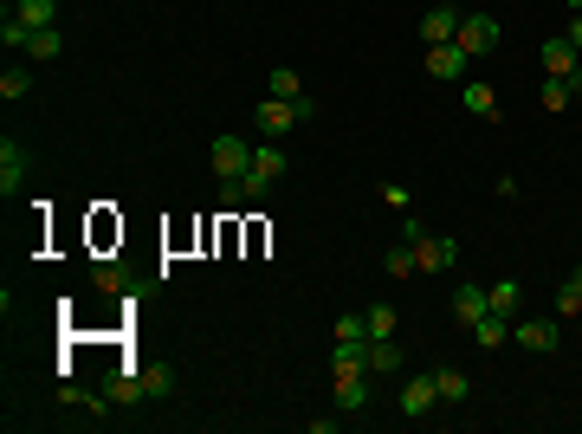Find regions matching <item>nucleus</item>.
<instances>
[{
	"instance_id": "9b49d317",
	"label": "nucleus",
	"mask_w": 582,
	"mask_h": 434,
	"mask_svg": "<svg viewBox=\"0 0 582 434\" xmlns=\"http://www.w3.org/2000/svg\"><path fill=\"white\" fill-rule=\"evenodd\" d=\"M376 402V376H337V409L343 415H363Z\"/></svg>"
},
{
	"instance_id": "4468645a",
	"label": "nucleus",
	"mask_w": 582,
	"mask_h": 434,
	"mask_svg": "<svg viewBox=\"0 0 582 434\" xmlns=\"http://www.w3.org/2000/svg\"><path fill=\"white\" fill-rule=\"evenodd\" d=\"M401 363H408V350L395 337H369V376H401Z\"/></svg>"
},
{
	"instance_id": "412c9836",
	"label": "nucleus",
	"mask_w": 582,
	"mask_h": 434,
	"mask_svg": "<svg viewBox=\"0 0 582 434\" xmlns=\"http://www.w3.org/2000/svg\"><path fill=\"white\" fill-rule=\"evenodd\" d=\"M473 337H479V350H498L511 337V318H498V311H485V318L473 324Z\"/></svg>"
},
{
	"instance_id": "0eeeda50",
	"label": "nucleus",
	"mask_w": 582,
	"mask_h": 434,
	"mask_svg": "<svg viewBox=\"0 0 582 434\" xmlns=\"http://www.w3.org/2000/svg\"><path fill=\"white\" fill-rule=\"evenodd\" d=\"M401 415H414V422H421V415H434L440 409V389H434V376H401Z\"/></svg>"
},
{
	"instance_id": "dca6fc26",
	"label": "nucleus",
	"mask_w": 582,
	"mask_h": 434,
	"mask_svg": "<svg viewBox=\"0 0 582 434\" xmlns=\"http://www.w3.org/2000/svg\"><path fill=\"white\" fill-rule=\"evenodd\" d=\"M59 409H72L78 422H104L110 396H85V389H59Z\"/></svg>"
},
{
	"instance_id": "423d86ee",
	"label": "nucleus",
	"mask_w": 582,
	"mask_h": 434,
	"mask_svg": "<svg viewBox=\"0 0 582 434\" xmlns=\"http://www.w3.org/2000/svg\"><path fill=\"white\" fill-rule=\"evenodd\" d=\"M253 130L279 143V137H291V130H298V111H291L285 98H266V104H253Z\"/></svg>"
},
{
	"instance_id": "a211bd4d",
	"label": "nucleus",
	"mask_w": 582,
	"mask_h": 434,
	"mask_svg": "<svg viewBox=\"0 0 582 434\" xmlns=\"http://www.w3.org/2000/svg\"><path fill=\"white\" fill-rule=\"evenodd\" d=\"M434 389H440V402H447V409H460V402L473 396V383H466V370H434Z\"/></svg>"
},
{
	"instance_id": "f257e3e1",
	"label": "nucleus",
	"mask_w": 582,
	"mask_h": 434,
	"mask_svg": "<svg viewBox=\"0 0 582 434\" xmlns=\"http://www.w3.org/2000/svg\"><path fill=\"white\" fill-rule=\"evenodd\" d=\"M401 240L414 247V273H421V279L453 273V260H460V240H447V234H427L421 221H408V227H401Z\"/></svg>"
},
{
	"instance_id": "2eb2a0df",
	"label": "nucleus",
	"mask_w": 582,
	"mask_h": 434,
	"mask_svg": "<svg viewBox=\"0 0 582 434\" xmlns=\"http://www.w3.org/2000/svg\"><path fill=\"white\" fill-rule=\"evenodd\" d=\"M576 65H582V59H576V46H570L563 33H557V39H544V78H570Z\"/></svg>"
},
{
	"instance_id": "f03ea898",
	"label": "nucleus",
	"mask_w": 582,
	"mask_h": 434,
	"mask_svg": "<svg viewBox=\"0 0 582 434\" xmlns=\"http://www.w3.org/2000/svg\"><path fill=\"white\" fill-rule=\"evenodd\" d=\"M511 337H518L531 357H550V350H563V318L550 311V318H511Z\"/></svg>"
},
{
	"instance_id": "5701e85b",
	"label": "nucleus",
	"mask_w": 582,
	"mask_h": 434,
	"mask_svg": "<svg viewBox=\"0 0 582 434\" xmlns=\"http://www.w3.org/2000/svg\"><path fill=\"white\" fill-rule=\"evenodd\" d=\"M26 91H33V72H26V65H7V72H0V98H26Z\"/></svg>"
},
{
	"instance_id": "f3484780",
	"label": "nucleus",
	"mask_w": 582,
	"mask_h": 434,
	"mask_svg": "<svg viewBox=\"0 0 582 434\" xmlns=\"http://www.w3.org/2000/svg\"><path fill=\"white\" fill-rule=\"evenodd\" d=\"M485 292H492V311H498V318H524V286H518V279H492Z\"/></svg>"
},
{
	"instance_id": "1a4fd4ad",
	"label": "nucleus",
	"mask_w": 582,
	"mask_h": 434,
	"mask_svg": "<svg viewBox=\"0 0 582 434\" xmlns=\"http://www.w3.org/2000/svg\"><path fill=\"white\" fill-rule=\"evenodd\" d=\"M453 33H460V7H427L421 13V46H453Z\"/></svg>"
},
{
	"instance_id": "20e7f679",
	"label": "nucleus",
	"mask_w": 582,
	"mask_h": 434,
	"mask_svg": "<svg viewBox=\"0 0 582 434\" xmlns=\"http://www.w3.org/2000/svg\"><path fill=\"white\" fill-rule=\"evenodd\" d=\"M453 46H460L466 59H485V52L498 46V20H492V13H460V33H453Z\"/></svg>"
},
{
	"instance_id": "9d476101",
	"label": "nucleus",
	"mask_w": 582,
	"mask_h": 434,
	"mask_svg": "<svg viewBox=\"0 0 582 434\" xmlns=\"http://www.w3.org/2000/svg\"><path fill=\"white\" fill-rule=\"evenodd\" d=\"M466 52L460 46H427V78H440V85H466Z\"/></svg>"
},
{
	"instance_id": "6e6552de",
	"label": "nucleus",
	"mask_w": 582,
	"mask_h": 434,
	"mask_svg": "<svg viewBox=\"0 0 582 434\" xmlns=\"http://www.w3.org/2000/svg\"><path fill=\"white\" fill-rule=\"evenodd\" d=\"M485 311H492V292H485L479 279H460V286H453V318H460L466 331H473V324L485 318Z\"/></svg>"
},
{
	"instance_id": "c85d7f7f",
	"label": "nucleus",
	"mask_w": 582,
	"mask_h": 434,
	"mask_svg": "<svg viewBox=\"0 0 582 434\" xmlns=\"http://www.w3.org/2000/svg\"><path fill=\"white\" fill-rule=\"evenodd\" d=\"M550 311H557V318H582V292L570 286V279L557 286V305H550Z\"/></svg>"
},
{
	"instance_id": "cd10ccee",
	"label": "nucleus",
	"mask_w": 582,
	"mask_h": 434,
	"mask_svg": "<svg viewBox=\"0 0 582 434\" xmlns=\"http://www.w3.org/2000/svg\"><path fill=\"white\" fill-rule=\"evenodd\" d=\"M369 337H395V305H369Z\"/></svg>"
},
{
	"instance_id": "ddd939ff",
	"label": "nucleus",
	"mask_w": 582,
	"mask_h": 434,
	"mask_svg": "<svg viewBox=\"0 0 582 434\" xmlns=\"http://www.w3.org/2000/svg\"><path fill=\"white\" fill-rule=\"evenodd\" d=\"M20 182H26V143L7 137V143H0V195L13 201V188H20Z\"/></svg>"
},
{
	"instance_id": "c756f323",
	"label": "nucleus",
	"mask_w": 582,
	"mask_h": 434,
	"mask_svg": "<svg viewBox=\"0 0 582 434\" xmlns=\"http://www.w3.org/2000/svg\"><path fill=\"white\" fill-rule=\"evenodd\" d=\"M337 337H369V318H363V311H343V318H337Z\"/></svg>"
},
{
	"instance_id": "f8f14e48",
	"label": "nucleus",
	"mask_w": 582,
	"mask_h": 434,
	"mask_svg": "<svg viewBox=\"0 0 582 434\" xmlns=\"http://www.w3.org/2000/svg\"><path fill=\"white\" fill-rule=\"evenodd\" d=\"M460 104L479 117V124H498V91L485 85V78H466V85H460Z\"/></svg>"
},
{
	"instance_id": "2f4dec72",
	"label": "nucleus",
	"mask_w": 582,
	"mask_h": 434,
	"mask_svg": "<svg viewBox=\"0 0 582 434\" xmlns=\"http://www.w3.org/2000/svg\"><path fill=\"white\" fill-rule=\"evenodd\" d=\"M563 85H570V98H582V65H576V72H570V78H563Z\"/></svg>"
},
{
	"instance_id": "7c9ffc66",
	"label": "nucleus",
	"mask_w": 582,
	"mask_h": 434,
	"mask_svg": "<svg viewBox=\"0 0 582 434\" xmlns=\"http://www.w3.org/2000/svg\"><path fill=\"white\" fill-rule=\"evenodd\" d=\"M563 39H570V46L582 52V13H576V20H570V33H563Z\"/></svg>"
},
{
	"instance_id": "393cba45",
	"label": "nucleus",
	"mask_w": 582,
	"mask_h": 434,
	"mask_svg": "<svg viewBox=\"0 0 582 434\" xmlns=\"http://www.w3.org/2000/svg\"><path fill=\"white\" fill-rule=\"evenodd\" d=\"M0 39H7V52H26V39H33V26H26L20 13H7V20H0Z\"/></svg>"
},
{
	"instance_id": "b1692460",
	"label": "nucleus",
	"mask_w": 582,
	"mask_h": 434,
	"mask_svg": "<svg viewBox=\"0 0 582 434\" xmlns=\"http://www.w3.org/2000/svg\"><path fill=\"white\" fill-rule=\"evenodd\" d=\"M537 104H544V111L557 117V111H570L576 98H570V85H563V78H544V91H537Z\"/></svg>"
},
{
	"instance_id": "4be33fe9",
	"label": "nucleus",
	"mask_w": 582,
	"mask_h": 434,
	"mask_svg": "<svg viewBox=\"0 0 582 434\" xmlns=\"http://www.w3.org/2000/svg\"><path fill=\"white\" fill-rule=\"evenodd\" d=\"M382 273H388V279H414V247H408V240L382 253Z\"/></svg>"
},
{
	"instance_id": "72a5a7b5",
	"label": "nucleus",
	"mask_w": 582,
	"mask_h": 434,
	"mask_svg": "<svg viewBox=\"0 0 582 434\" xmlns=\"http://www.w3.org/2000/svg\"><path fill=\"white\" fill-rule=\"evenodd\" d=\"M570 13H582V0H570Z\"/></svg>"
},
{
	"instance_id": "aec40b11",
	"label": "nucleus",
	"mask_w": 582,
	"mask_h": 434,
	"mask_svg": "<svg viewBox=\"0 0 582 434\" xmlns=\"http://www.w3.org/2000/svg\"><path fill=\"white\" fill-rule=\"evenodd\" d=\"M143 396H149V402L175 396V370H169V363H143Z\"/></svg>"
},
{
	"instance_id": "39448f33",
	"label": "nucleus",
	"mask_w": 582,
	"mask_h": 434,
	"mask_svg": "<svg viewBox=\"0 0 582 434\" xmlns=\"http://www.w3.org/2000/svg\"><path fill=\"white\" fill-rule=\"evenodd\" d=\"M337 376H369V337H337L330 344V383Z\"/></svg>"
},
{
	"instance_id": "a878e982",
	"label": "nucleus",
	"mask_w": 582,
	"mask_h": 434,
	"mask_svg": "<svg viewBox=\"0 0 582 434\" xmlns=\"http://www.w3.org/2000/svg\"><path fill=\"white\" fill-rule=\"evenodd\" d=\"M272 98H304V85H298V72H291V65H272Z\"/></svg>"
},
{
	"instance_id": "6ab92c4d",
	"label": "nucleus",
	"mask_w": 582,
	"mask_h": 434,
	"mask_svg": "<svg viewBox=\"0 0 582 434\" xmlns=\"http://www.w3.org/2000/svg\"><path fill=\"white\" fill-rule=\"evenodd\" d=\"M7 13H20L33 33H39V26H59V0H20V7H7Z\"/></svg>"
},
{
	"instance_id": "7ed1b4c3",
	"label": "nucleus",
	"mask_w": 582,
	"mask_h": 434,
	"mask_svg": "<svg viewBox=\"0 0 582 434\" xmlns=\"http://www.w3.org/2000/svg\"><path fill=\"white\" fill-rule=\"evenodd\" d=\"M246 169H253V143L233 137V130H220V137H214V175H220V182H240Z\"/></svg>"
},
{
	"instance_id": "473e14b6",
	"label": "nucleus",
	"mask_w": 582,
	"mask_h": 434,
	"mask_svg": "<svg viewBox=\"0 0 582 434\" xmlns=\"http://www.w3.org/2000/svg\"><path fill=\"white\" fill-rule=\"evenodd\" d=\"M570 286H576V292H582V266H576V273H570Z\"/></svg>"
},
{
	"instance_id": "bb28decb",
	"label": "nucleus",
	"mask_w": 582,
	"mask_h": 434,
	"mask_svg": "<svg viewBox=\"0 0 582 434\" xmlns=\"http://www.w3.org/2000/svg\"><path fill=\"white\" fill-rule=\"evenodd\" d=\"M26 52H33V59H59V26H39V33L26 39Z\"/></svg>"
}]
</instances>
